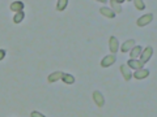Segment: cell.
<instances>
[{
  "label": "cell",
  "instance_id": "d6986e66",
  "mask_svg": "<svg viewBox=\"0 0 157 117\" xmlns=\"http://www.w3.org/2000/svg\"><path fill=\"white\" fill-rule=\"evenodd\" d=\"M30 117H46V116L42 115V113H39V112H37V111H33L30 113Z\"/></svg>",
  "mask_w": 157,
  "mask_h": 117
},
{
  "label": "cell",
  "instance_id": "7a4b0ae2",
  "mask_svg": "<svg viewBox=\"0 0 157 117\" xmlns=\"http://www.w3.org/2000/svg\"><path fill=\"white\" fill-rule=\"evenodd\" d=\"M152 20H153V14H152V13H147V14H144V16H141L140 18H137L136 25L139 26V27L147 26L148 23H151V22H152Z\"/></svg>",
  "mask_w": 157,
  "mask_h": 117
},
{
  "label": "cell",
  "instance_id": "7c38bea8",
  "mask_svg": "<svg viewBox=\"0 0 157 117\" xmlns=\"http://www.w3.org/2000/svg\"><path fill=\"white\" fill-rule=\"evenodd\" d=\"M100 13L102 14V16L107 17V18H114V17H115V13L113 12L110 8H106V7H102V8L100 9Z\"/></svg>",
  "mask_w": 157,
  "mask_h": 117
},
{
  "label": "cell",
  "instance_id": "52a82bcc",
  "mask_svg": "<svg viewBox=\"0 0 157 117\" xmlns=\"http://www.w3.org/2000/svg\"><path fill=\"white\" fill-rule=\"evenodd\" d=\"M134 46H136V42L134 41V39H128V41H126L123 44H122V47H121V51L123 52V53H126V52H128V51H131L132 50V47Z\"/></svg>",
  "mask_w": 157,
  "mask_h": 117
},
{
  "label": "cell",
  "instance_id": "ffe728a7",
  "mask_svg": "<svg viewBox=\"0 0 157 117\" xmlns=\"http://www.w3.org/2000/svg\"><path fill=\"white\" fill-rule=\"evenodd\" d=\"M6 57V50H0V61Z\"/></svg>",
  "mask_w": 157,
  "mask_h": 117
},
{
  "label": "cell",
  "instance_id": "9c48e42d",
  "mask_svg": "<svg viewBox=\"0 0 157 117\" xmlns=\"http://www.w3.org/2000/svg\"><path fill=\"white\" fill-rule=\"evenodd\" d=\"M121 73H122V76H123V78L126 81H130L132 78V72H131V69L126 64L121 65Z\"/></svg>",
  "mask_w": 157,
  "mask_h": 117
},
{
  "label": "cell",
  "instance_id": "5bb4252c",
  "mask_svg": "<svg viewBox=\"0 0 157 117\" xmlns=\"http://www.w3.org/2000/svg\"><path fill=\"white\" fill-rule=\"evenodd\" d=\"M62 81L64 82L66 85H72L73 82H75V77H73L72 74H68V73H63Z\"/></svg>",
  "mask_w": 157,
  "mask_h": 117
},
{
  "label": "cell",
  "instance_id": "2e32d148",
  "mask_svg": "<svg viewBox=\"0 0 157 117\" xmlns=\"http://www.w3.org/2000/svg\"><path fill=\"white\" fill-rule=\"evenodd\" d=\"M67 5H68V0H59L58 4H56V9L59 12H62L67 8Z\"/></svg>",
  "mask_w": 157,
  "mask_h": 117
},
{
  "label": "cell",
  "instance_id": "9a60e30c",
  "mask_svg": "<svg viewBox=\"0 0 157 117\" xmlns=\"http://www.w3.org/2000/svg\"><path fill=\"white\" fill-rule=\"evenodd\" d=\"M110 5H111V11L114 12L115 14L122 12V5H121L119 3H117L115 0H110Z\"/></svg>",
  "mask_w": 157,
  "mask_h": 117
},
{
  "label": "cell",
  "instance_id": "6da1fadb",
  "mask_svg": "<svg viewBox=\"0 0 157 117\" xmlns=\"http://www.w3.org/2000/svg\"><path fill=\"white\" fill-rule=\"evenodd\" d=\"M152 55H153V47H145L144 50H141V53H140V61L143 62V64H145L147 61H149V58L152 57Z\"/></svg>",
  "mask_w": 157,
  "mask_h": 117
},
{
  "label": "cell",
  "instance_id": "3957f363",
  "mask_svg": "<svg viewBox=\"0 0 157 117\" xmlns=\"http://www.w3.org/2000/svg\"><path fill=\"white\" fill-rule=\"evenodd\" d=\"M127 66L130 68V69H134V70H139V69H143L144 64L141 62L140 60H137V58H130L128 61H127Z\"/></svg>",
  "mask_w": 157,
  "mask_h": 117
},
{
  "label": "cell",
  "instance_id": "4fadbf2b",
  "mask_svg": "<svg viewBox=\"0 0 157 117\" xmlns=\"http://www.w3.org/2000/svg\"><path fill=\"white\" fill-rule=\"evenodd\" d=\"M140 53H141V46H134L132 47V50H131V52H130V56H131V58H137L140 56Z\"/></svg>",
  "mask_w": 157,
  "mask_h": 117
},
{
  "label": "cell",
  "instance_id": "8fae6325",
  "mask_svg": "<svg viewBox=\"0 0 157 117\" xmlns=\"http://www.w3.org/2000/svg\"><path fill=\"white\" fill-rule=\"evenodd\" d=\"M62 76H63V72H54V73H51V74L48 76L47 80H48L50 83H54V82L62 80Z\"/></svg>",
  "mask_w": 157,
  "mask_h": 117
},
{
  "label": "cell",
  "instance_id": "ac0fdd59",
  "mask_svg": "<svg viewBox=\"0 0 157 117\" xmlns=\"http://www.w3.org/2000/svg\"><path fill=\"white\" fill-rule=\"evenodd\" d=\"M134 4H135L136 9H139V11H144L145 9V3L143 2V0H135Z\"/></svg>",
  "mask_w": 157,
  "mask_h": 117
},
{
  "label": "cell",
  "instance_id": "e0dca14e",
  "mask_svg": "<svg viewBox=\"0 0 157 117\" xmlns=\"http://www.w3.org/2000/svg\"><path fill=\"white\" fill-rule=\"evenodd\" d=\"M25 18V13L24 12H18L14 14V17H13V22L14 23H21V21Z\"/></svg>",
  "mask_w": 157,
  "mask_h": 117
},
{
  "label": "cell",
  "instance_id": "277c9868",
  "mask_svg": "<svg viewBox=\"0 0 157 117\" xmlns=\"http://www.w3.org/2000/svg\"><path fill=\"white\" fill-rule=\"evenodd\" d=\"M93 100H94V103L97 107H104L105 105V96L102 95L101 91H94L93 92Z\"/></svg>",
  "mask_w": 157,
  "mask_h": 117
},
{
  "label": "cell",
  "instance_id": "ba28073f",
  "mask_svg": "<svg viewBox=\"0 0 157 117\" xmlns=\"http://www.w3.org/2000/svg\"><path fill=\"white\" fill-rule=\"evenodd\" d=\"M149 76V70L148 69H139V70H135V73L132 74V77L136 78V80H144V78H147Z\"/></svg>",
  "mask_w": 157,
  "mask_h": 117
},
{
  "label": "cell",
  "instance_id": "30bf717a",
  "mask_svg": "<svg viewBox=\"0 0 157 117\" xmlns=\"http://www.w3.org/2000/svg\"><path fill=\"white\" fill-rule=\"evenodd\" d=\"M24 7H25V4H24L22 2H13V3H11V5H9L11 11H12V12H16V13L22 12Z\"/></svg>",
  "mask_w": 157,
  "mask_h": 117
},
{
  "label": "cell",
  "instance_id": "5b68a950",
  "mask_svg": "<svg viewBox=\"0 0 157 117\" xmlns=\"http://www.w3.org/2000/svg\"><path fill=\"white\" fill-rule=\"evenodd\" d=\"M109 48H110L113 55H117L118 50H119V42H118L117 37H114V35L110 37V39H109Z\"/></svg>",
  "mask_w": 157,
  "mask_h": 117
},
{
  "label": "cell",
  "instance_id": "8992f818",
  "mask_svg": "<svg viewBox=\"0 0 157 117\" xmlns=\"http://www.w3.org/2000/svg\"><path fill=\"white\" fill-rule=\"evenodd\" d=\"M115 60H117V56L115 55H107V56H105L104 58H102L101 66L102 68H109V66H111L113 64H114Z\"/></svg>",
  "mask_w": 157,
  "mask_h": 117
}]
</instances>
